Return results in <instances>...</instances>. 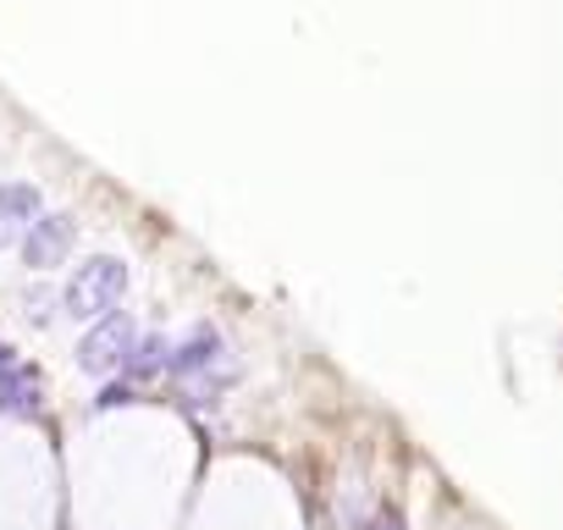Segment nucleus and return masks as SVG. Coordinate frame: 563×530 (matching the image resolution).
Instances as JSON below:
<instances>
[{
  "label": "nucleus",
  "mask_w": 563,
  "mask_h": 530,
  "mask_svg": "<svg viewBox=\"0 0 563 530\" xmlns=\"http://www.w3.org/2000/svg\"><path fill=\"white\" fill-rule=\"evenodd\" d=\"M128 288H133L128 260H117V254H89V260H78V265H73L67 283H62V316L89 327V321H100V316L122 310Z\"/></svg>",
  "instance_id": "f257e3e1"
},
{
  "label": "nucleus",
  "mask_w": 563,
  "mask_h": 530,
  "mask_svg": "<svg viewBox=\"0 0 563 530\" xmlns=\"http://www.w3.org/2000/svg\"><path fill=\"white\" fill-rule=\"evenodd\" d=\"M73 249H78V216L73 210H40L29 221V232L18 238V260H23L29 277L62 272V265L73 260Z\"/></svg>",
  "instance_id": "f03ea898"
},
{
  "label": "nucleus",
  "mask_w": 563,
  "mask_h": 530,
  "mask_svg": "<svg viewBox=\"0 0 563 530\" xmlns=\"http://www.w3.org/2000/svg\"><path fill=\"white\" fill-rule=\"evenodd\" d=\"M133 343H139V321L128 310H111V316L89 321V332L78 338V354L73 360H78L84 376H122Z\"/></svg>",
  "instance_id": "7ed1b4c3"
},
{
  "label": "nucleus",
  "mask_w": 563,
  "mask_h": 530,
  "mask_svg": "<svg viewBox=\"0 0 563 530\" xmlns=\"http://www.w3.org/2000/svg\"><path fill=\"white\" fill-rule=\"evenodd\" d=\"M45 371L34 365V360H12V365H0V415L7 420H34V415H45Z\"/></svg>",
  "instance_id": "20e7f679"
},
{
  "label": "nucleus",
  "mask_w": 563,
  "mask_h": 530,
  "mask_svg": "<svg viewBox=\"0 0 563 530\" xmlns=\"http://www.w3.org/2000/svg\"><path fill=\"white\" fill-rule=\"evenodd\" d=\"M45 210V194L40 183L29 177H0V254L18 249V238L29 232V221Z\"/></svg>",
  "instance_id": "39448f33"
},
{
  "label": "nucleus",
  "mask_w": 563,
  "mask_h": 530,
  "mask_svg": "<svg viewBox=\"0 0 563 530\" xmlns=\"http://www.w3.org/2000/svg\"><path fill=\"white\" fill-rule=\"evenodd\" d=\"M221 354H227V343H221V332L210 327V321H199L183 343H172V360H166V376H177V382H199V376H210L216 365H221Z\"/></svg>",
  "instance_id": "423d86ee"
},
{
  "label": "nucleus",
  "mask_w": 563,
  "mask_h": 530,
  "mask_svg": "<svg viewBox=\"0 0 563 530\" xmlns=\"http://www.w3.org/2000/svg\"><path fill=\"white\" fill-rule=\"evenodd\" d=\"M166 360H172V343H166L161 332H144V338L133 343V354H128V365H122V376H128L133 387H144V382H155V376H166Z\"/></svg>",
  "instance_id": "0eeeda50"
},
{
  "label": "nucleus",
  "mask_w": 563,
  "mask_h": 530,
  "mask_svg": "<svg viewBox=\"0 0 563 530\" xmlns=\"http://www.w3.org/2000/svg\"><path fill=\"white\" fill-rule=\"evenodd\" d=\"M18 305H23V321H29V327H51V321L62 316V288L29 283V288L18 294Z\"/></svg>",
  "instance_id": "6e6552de"
},
{
  "label": "nucleus",
  "mask_w": 563,
  "mask_h": 530,
  "mask_svg": "<svg viewBox=\"0 0 563 530\" xmlns=\"http://www.w3.org/2000/svg\"><path fill=\"white\" fill-rule=\"evenodd\" d=\"M133 398H139V387H133L128 376H117V382H106V387H100L95 409H122V404H133Z\"/></svg>",
  "instance_id": "1a4fd4ad"
},
{
  "label": "nucleus",
  "mask_w": 563,
  "mask_h": 530,
  "mask_svg": "<svg viewBox=\"0 0 563 530\" xmlns=\"http://www.w3.org/2000/svg\"><path fill=\"white\" fill-rule=\"evenodd\" d=\"M12 360H18V349H12L7 338H0V365H12Z\"/></svg>",
  "instance_id": "9d476101"
}]
</instances>
